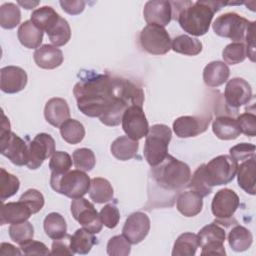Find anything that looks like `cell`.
Wrapping results in <instances>:
<instances>
[{"label": "cell", "instance_id": "6da1fadb", "mask_svg": "<svg viewBox=\"0 0 256 256\" xmlns=\"http://www.w3.org/2000/svg\"><path fill=\"white\" fill-rule=\"evenodd\" d=\"M78 109L88 117H98L106 126H117L125 109L131 105L143 106L144 91L131 80L98 74L85 73L74 88Z\"/></svg>", "mask_w": 256, "mask_h": 256}, {"label": "cell", "instance_id": "7a4b0ae2", "mask_svg": "<svg viewBox=\"0 0 256 256\" xmlns=\"http://www.w3.org/2000/svg\"><path fill=\"white\" fill-rule=\"evenodd\" d=\"M172 18L178 21L180 27L193 36H202L209 30L214 14L228 2L222 1H184L170 2Z\"/></svg>", "mask_w": 256, "mask_h": 256}, {"label": "cell", "instance_id": "3957f363", "mask_svg": "<svg viewBox=\"0 0 256 256\" xmlns=\"http://www.w3.org/2000/svg\"><path fill=\"white\" fill-rule=\"evenodd\" d=\"M150 180L152 181L153 192H165L169 200L173 204L175 194L187 187L190 178V167L175 157L168 154V156L158 165L150 170Z\"/></svg>", "mask_w": 256, "mask_h": 256}, {"label": "cell", "instance_id": "277c9868", "mask_svg": "<svg viewBox=\"0 0 256 256\" xmlns=\"http://www.w3.org/2000/svg\"><path fill=\"white\" fill-rule=\"evenodd\" d=\"M91 179L82 170H69L62 174L51 173L50 185L54 191L71 199L83 197L89 192Z\"/></svg>", "mask_w": 256, "mask_h": 256}, {"label": "cell", "instance_id": "5b68a950", "mask_svg": "<svg viewBox=\"0 0 256 256\" xmlns=\"http://www.w3.org/2000/svg\"><path fill=\"white\" fill-rule=\"evenodd\" d=\"M171 137L172 131L165 124H155L149 128L143 154L151 167L160 164L168 156V145Z\"/></svg>", "mask_w": 256, "mask_h": 256}, {"label": "cell", "instance_id": "8992f818", "mask_svg": "<svg viewBox=\"0 0 256 256\" xmlns=\"http://www.w3.org/2000/svg\"><path fill=\"white\" fill-rule=\"evenodd\" d=\"M2 117L0 133L1 154L17 166L27 165L29 161L28 144L14 132H11L9 119L4 113H2Z\"/></svg>", "mask_w": 256, "mask_h": 256}, {"label": "cell", "instance_id": "52a82bcc", "mask_svg": "<svg viewBox=\"0 0 256 256\" xmlns=\"http://www.w3.org/2000/svg\"><path fill=\"white\" fill-rule=\"evenodd\" d=\"M238 162L229 155H219L207 164H203V173L210 187L225 185L231 182L237 172Z\"/></svg>", "mask_w": 256, "mask_h": 256}, {"label": "cell", "instance_id": "ba28073f", "mask_svg": "<svg viewBox=\"0 0 256 256\" xmlns=\"http://www.w3.org/2000/svg\"><path fill=\"white\" fill-rule=\"evenodd\" d=\"M251 22L235 12H227L218 16L212 28L216 35L229 38L234 42H243Z\"/></svg>", "mask_w": 256, "mask_h": 256}, {"label": "cell", "instance_id": "9c48e42d", "mask_svg": "<svg viewBox=\"0 0 256 256\" xmlns=\"http://www.w3.org/2000/svg\"><path fill=\"white\" fill-rule=\"evenodd\" d=\"M139 42L143 50L149 54L164 55L171 49L172 40L164 27L148 24L141 30Z\"/></svg>", "mask_w": 256, "mask_h": 256}, {"label": "cell", "instance_id": "30bf717a", "mask_svg": "<svg viewBox=\"0 0 256 256\" xmlns=\"http://www.w3.org/2000/svg\"><path fill=\"white\" fill-rule=\"evenodd\" d=\"M239 204V197L232 189L223 188L217 191L211 203V211L216 218V223L228 225Z\"/></svg>", "mask_w": 256, "mask_h": 256}, {"label": "cell", "instance_id": "8fae6325", "mask_svg": "<svg viewBox=\"0 0 256 256\" xmlns=\"http://www.w3.org/2000/svg\"><path fill=\"white\" fill-rule=\"evenodd\" d=\"M71 213L73 218L86 230L93 234L101 231L103 223L94 205L87 199L81 197L73 199L71 203Z\"/></svg>", "mask_w": 256, "mask_h": 256}, {"label": "cell", "instance_id": "7c38bea8", "mask_svg": "<svg viewBox=\"0 0 256 256\" xmlns=\"http://www.w3.org/2000/svg\"><path fill=\"white\" fill-rule=\"evenodd\" d=\"M198 235L199 246L202 247L201 255H225L224 242L225 230L218 223H210L204 226Z\"/></svg>", "mask_w": 256, "mask_h": 256}, {"label": "cell", "instance_id": "4fadbf2b", "mask_svg": "<svg viewBox=\"0 0 256 256\" xmlns=\"http://www.w3.org/2000/svg\"><path fill=\"white\" fill-rule=\"evenodd\" d=\"M121 123L125 134L133 140L138 141L148 134L149 124L142 106L131 105L127 107L123 113Z\"/></svg>", "mask_w": 256, "mask_h": 256}, {"label": "cell", "instance_id": "5bb4252c", "mask_svg": "<svg viewBox=\"0 0 256 256\" xmlns=\"http://www.w3.org/2000/svg\"><path fill=\"white\" fill-rule=\"evenodd\" d=\"M55 152V141L50 134L39 133L28 144L29 161L26 165L29 169H38L47 158Z\"/></svg>", "mask_w": 256, "mask_h": 256}, {"label": "cell", "instance_id": "9a60e30c", "mask_svg": "<svg viewBox=\"0 0 256 256\" xmlns=\"http://www.w3.org/2000/svg\"><path fill=\"white\" fill-rule=\"evenodd\" d=\"M211 119L212 116L208 113L197 116H181L173 122V131L179 138L195 137L207 130Z\"/></svg>", "mask_w": 256, "mask_h": 256}, {"label": "cell", "instance_id": "2e32d148", "mask_svg": "<svg viewBox=\"0 0 256 256\" xmlns=\"http://www.w3.org/2000/svg\"><path fill=\"white\" fill-rule=\"evenodd\" d=\"M224 98L230 108L238 109L251 100L252 88L245 79L240 77L232 78L226 84Z\"/></svg>", "mask_w": 256, "mask_h": 256}, {"label": "cell", "instance_id": "e0dca14e", "mask_svg": "<svg viewBox=\"0 0 256 256\" xmlns=\"http://www.w3.org/2000/svg\"><path fill=\"white\" fill-rule=\"evenodd\" d=\"M149 230L150 219L148 215L138 211L128 216L122 229V235L131 244H138L148 235Z\"/></svg>", "mask_w": 256, "mask_h": 256}, {"label": "cell", "instance_id": "ac0fdd59", "mask_svg": "<svg viewBox=\"0 0 256 256\" xmlns=\"http://www.w3.org/2000/svg\"><path fill=\"white\" fill-rule=\"evenodd\" d=\"M27 80L25 70L18 66H6L0 70V88L5 93L14 94L22 91Z\"/></svg>", "mask_w": 256, "mask_h": 256}, {"label": "cell", "instance_id": "d6986e66", "mask_svg": "<svg viewBox=\"0 0 256 256\" xmlns=\"http://www.w3.org/2000/svg\"><path fill=\"white\" fill-rule=\"evenodd\" d=\"M143 16L148 24L165 27L172 20V6L169 1H147Z\"/></svg>", "mask_w": 256, "mask_h": 256}, {"label": "cell", "instance_id": "ffe728a7", "mask_svg": "<svg viewBox=\"0 0 256 256\" xmlns=\"http://www.w3.org/2000/svg\"><path fill=\"white\" fill-rule=\"evenodd\" d=\"M44 117L46 121L54 127H59L70 119V109L65 99L54 97L47 101L44 108Z\"/></svg>", "mask_w": 256, "mask_h": 256}, {"label": "cell", "instance_id": "44dd1931", "mask_svg": "<svg viewBox=\"0 0 256 256\" xmlns=\"http://www.w3.org/2000/svg\"><path fill=\"white\" fill-rule=\"evenodd\" d=\"M34 61L36 65L42 69H55L63 63L62 51L50 44L40 46L34 52Z\"/></svg>", "mask_w": 256, "mask_h": 256}, {"label": "cell", "instance_id": "7402d4cb", "mask_svg": "<svg viewBox=\"0 0 256 256\" xmlns=\"http://www.w3.org/2000/svg\"><path fill=\"white\" fill-rule=\"evenodd\" d=\"M32 212L20 200L18 202H8L2 204L0 214V224H17L26 221Z\"/></svg>", "mask_w": 256, "mask_h": 256}, {"label": "cell", "instance_id": "603a6c76", "mask_svg": "<svg viewBox=\"0 0 256 256\" xmlns=\"http://www.w3.org/2000/svg\"><path fill=\"white\" fill-rule=\"evenodd\" d=\"M176 207L185 217H194L202 211L203 197L192 190L182 191L177 197Z\"/></svg>", "mask_w": 256, "mask_h": 256}, {"label": "cell", "instance_id": "cb8c5ba5", "mask_svg": "<svg viewBox=\"0 0 256 256\" xmlns=\"http://www.w3.org/2000/svg\"><path fill=\"white\" fill-rule=\"evenodd\" d=\"M255 156L243 161L237 167V181L241 189L250 195H255L256 161Z\"/></svg>", "mask_w": 256, "mask_h": 256}, {"label": "cell", "instance_id": "d4e9b609", "mask_svg": "<svg viewBox=\"0 0 256 256\" xmlns=\"http://www.w3.org/2000/svg\"><path fill=\"white\" fill-rule=\"evenodd\" d=\"M230 75V69L222 61H212L208 63L203 70L204 83L212 88L224 84Z\"/></svg>", "mask_w": 256, "mask_h": 256}, {"label": "cell", "instance_id": "484cf974", "mask_svg": "<svg viewBox=\"0 0 256 256\" xmlns=\"http://www.w3.org/2000/svg\"><path fill=\"white\" fill-rule=\"evenodd\" d=\"M17 36L24 47L28 49H38L43 40V31L31 20H27L20 24Z\"/></svg>", "mask_w": 256, "mask_h": 256}, {"label": "cell", "instance_id": "4316f807", "mask_svg": "<svg viewBox=\"0 0 256 256\" xmlns=\"http://www.w3.org/2000/svg\"><path fill=\"white\" fill-rule=\"evenodd\" d=\"M212 130L221 140H233L241 134L236 119L230 116L216 117L212 123Z\"/></svg>", "mask_w": 256, "mask_h": 256}, {"label": "cell", "instance_id": "83f0119b", "mask_svg": "<svg viewBox=\"0 0 256 256\" xmlns=\"http://www.w3.org/2000/svg\"><path fill=\"white\" fill-rule=\"evenodd\" d=\"M138 148L139 143L137 140H133L127 135H124L116 138L112 142L110 151L116 159L120 161H127L136 156Z\"/></svg>", "mask_w": 256, "mask_h": 256}, {"label": "cell", "instance_id": "f1b7e54d", "mask_svg": "<svg viewBox=\"0 0 256 256\" xmlns=\"http://www.w3.org/2000/svg\"><path fill=\"white\" fill-rule=\"evenodd\" d=\"M199 247L198 235L185 232L178 236L174 242L172 255L173 256H193Z\"/></svg>", "mask_w": 256, "mask_h": 256}, {"label": "cell", "instance_id": "f546056e", "mask_svg": "<svg viewBox=\"0 0 256 256\" xmlns=\"http://www.w3.org/2000/svg\"><path fill=\"white\" fill-rule=\"evenodd\" d=\"M113 192V187L107 179L102 177L91 179L89 196L95 203L102 204L112 200Z\"/></svg>", "mask_w": 256, "mask_h": 256}, {"label": "cell", "instance_id": "4dcf8cb0", "mask_svg": "<svg viewBox=\"0 0 256 256\" xmlns=\"http://www.w3.org/2000/svg\"><path fill=\"white\" fill-rule=\"evenodd\" d=\"M97 243L96 237L93 233L89 232L84 228L77 229L75 233L71 236L70 246L74 254H88L91 248Z\"/></svg>", "mask_w": 256, "mask_h": 256}, {"label": "cell", "instance_id": "1f68e13d", "mask_svg": "<svg viewBox=\"0 0 256 256\" xmlns=\"http://www.w3.org/2000/svg\"><path fill=\"white\" fill-rule=\"evenodd\" d=\"M171 49L176 53L187 56H195L202 51V43L197 38L182 34L176 36L172 40Z\"/></svg>", "mask_w": 256, "mask_h": 256}, {"label": "cell", "instance_id": "d6a6232c", "mask_svg": "<svg viewBox=\"0 0 256 256\" xmlns=\"http://www.w3.org/2000/svg\"><path fill=\"white\" fill-rule=\"evenodd\" d=\"M228 242L234 251L243 252L249 249L252 245L253 236L247 228L241 225H236L229 232Z\"/></svg>", "mask_w": 256, "mask_h": 256}, {"label": "cell", "instance_id": "836d02e7", "mask_svg": "<svg viewBox=\"0 0 256 256\" xmlns=\"http://www.w3.org/2000/svg\"><path fill=\"white\" fill-rule=\"evenodd\" d=\"M43 227L46 235L53 240L62 238L67 234L66 221L64 217L57 212H51L45 217Z\"/></svg>", "mask_w": 256, "mask_h": 256}, {"label": "cell", "instance_id": "e575fe53", "mask_svg": "<svg viewBox=\"0 0 256 256\" xmlns=\"http://www.w3.org/2000/svg\"><path fill=\"white\" fill-rule=\"evenodd\" d=\"M50 42L56 46H64L71 38V29L67 20L59 17L58 20L46 31Z\"/></svg>", "mask_w": 256, "mask_h": 256}, {"label": "cell", "instance_id": "d590c367", "mask_svg": "<svg viewBox=\"0 0 256 256\" xmlns=\"http://www.w3.org/2000/svg\"><path fill=\"white\" fill-rule=\"evenodd\" d=\"M60 134L64 141L69 144L80 143L85 136V128L81 122L68 119L60 126Z\"/></svg>", "mask_w": 256, "mask_h": 256}, {"label": "cell", "instance_id": "8d00e7d4", "mask_svg": "<svg viewBox=\"0 0 256 256\" xmlns=\"http://www.w3.org/2000/svg\"><path fill=\"white\" fill-rule=\"evenodd\" d=\"M30 20L42 31H47L60 17V15L51 7L43 6L34 10Z\"/></svg>", "mask_w": 256, "mask_h": 256}, {"label": "cell", "instance_id": "74e56055", "mask_svg": "<svg viewBox=\"0 0 256 256\" xmlns=\"http://www.w3.org/2000/svg\"><path fill=\"white\" fill-rule=\"evenodd\" d=\"M21 20L20 8L11 2L0 6V25L4 29L15 28Z\"/></svg>", "mask_w": 256, "mask_h": 256}, {"label": "cell", "instance_id": "f35d334b", "mask_svg": "<svg viewBox=\"0 0 256 256\" xmlns=\"http://www.w3.org/2000/svg\"><path fill=\"white\" fill-rule=\"evenodd\" d=\"M20 187L19 179L7 172L4 168L0 169V199L4 202L7 198L12 197L17 193Z\"/></svg>", "mask_w": 256, "mask_h": 256}, {"label": "cell", "instance_id": "ab89813d", "mask_svg": "<svg viewBox=\"0 0 256 256\" xmlns=\"http://www.w3.org/2000/svg\"><path fill=\"white\" fill-rule=\"evenodd\" d=\"M222 57L227 64H238L247 57V48L244 42H232L222 51Z\"/></svg>", "mask_w": 256, "mask_h": 256}, {"label": "cell", "instance_id": "60d3db41", "mask_svg": "<svg viewBox=\"0 0 256 256\" xmlns=\"http://www.w3.org/2000/svg\"><path fill=\"white\" fill-rule=\"evenodd\" d=\"M9 236L12 241L19 245L26 243L27 241L33 239L34 227L29 221H24L17 224H12L9 227Z\"/></svg>", "mask_w": 256, "mask_h": 256}, {"label": "cell", "instance_id": "b9f144b4", "mask_svg": "<svg viewBox=\"0 0 256 256\" xmlns=\"http://www.w3.org/2000/svg\"><path fill=\"white\" fill-rule=\"evenodd\" d=\"M72 158H73L74 166L77 169L82 170L84 172L91 171L96 164V158H95L94 152L88 148L76 149L73 152Z\"/></svg>", "mask_w": 256, "mask_h": 256}, {"label": "cell", "instance_id": "7bdbcfd3", "mask_svg": "<svg viewBox=\"0 0 256 256\" xmlns=\"http://www.w3.org/2000/svg\"><path fill=\"white\" fill-rule=\"evenodd\" d=\"M72 167L71 156L64 151H55L51 156L49 168L53 174H62L68 172Z\"/></svg>", "mask_w": 256, "mask_h": 256}, {"label": "cell", "instance_id": "ee69618b", "mask_svg": "<svg viewBox=\"0 0 256 256\" xmlns=\"http://www.w3.org/2000/svg\"><path fill=\"white\" fill-rule=\"evenodd\" d=\"M192 191L200 194L202 197L208 196L212 192V187L208 185L205 180L203 173V164H201L194 172L193 176L190 178V181L187 185Z\"/></svg>", "mask_w": 256, "mask_h": 256}, {"label": "cell", "instance_id": "f6af8a7d", "mask_svg": "<svg viewBox=\"0 0 256 256\" xmlns=\"http://www.w3.org/2000/svg\"><path fill=\"white\" fill-rule=\"evenodd\" d=\"M131 252V243L123 236L116 235L107 243V254L110 256H127Z\"/></svg>", "mask_w": 256, "mask_h": 256}, {"label": "cell", "instance_id": "bcb514c9", "mask_svg": "<svg viewBox=\"0 0 256 256\" xmlns=\"http://www.w3.org/2000/svg\"><path fill=\"white\" fill-rule=\"evenodd\" d=\"M19 200L31 210L32 214L39 212L43 208L45 202L43 194L36 189H28L21 195Z\"/></svg>", "mask_w": 256, "mask_h": 256}, {"label": "cell", "instance_id": "7dc6e473", "mask_svg": "<svg viewBox=\"0 0 256 256\" xmlns=\"http://www.w3.org/2000/svg\"><path fill=\"white\" fill-rule=\"evenodd\" d=\"M99 215L102 223L109 229L115 228L120 220V212L118 208L113 204L105 205L101 209Z\"/></svg>", "mask_w": 256, "mask_h": 256}, {"label": "cell", "instance_id": "c3c4849f", "mask_svg": "<svg viewBox=\"0 0 256 256\" xmlns=\"http://www.w3.org/2000/svg\"><path fill=\"white\" fill-rule=\"evenodd\" d=\"M241 133L249 137L256 135V116L254 113L245 112L239 115L236 119Z\"/></svg>", "mask_w": 256, "mask_h": 256}, {"label": "cell", "instance_id": "681fc988", "mask_svg": "<svg viewBox=\"0 0 256 256\" xmlns=\"http://www.w3.org/2000/svg\"><path fill=\"white\" fill-rule=\"evenodd\" d=\"M230 156L237 162L245 161L255 156V145L251 143H239L229 150Z\"/></svg>", "mask_w": 256, "mask_h": 256}, {"label": "cell", "instance_id": "f907efd6", "mask_svg": "<svg viewBox=\"0 0 256 256\" xmlns=\"http://www.w3.org/2000/svg\"><path fill=\"white\" fill-rule=\"evenodd\" d=\"M71 235L66 234L64 237L55 239L52 243L50 255H73L74 252L70 246Z\"/></svg>", "mask_w": 256, "mask_h": 256}, {"label": "cell", "instance_id": "816d5d0a", "mask_svg": "<svg viewBox=\"0 0 256 256\" xmlns=\"http://www.w3.org/2000/svg\"><path fill=\"white\" fill-rule=\"evenodd\" d=\"M20 249L25 255H50V251L43 242L33 239L20 245Z\"/></svg>", "mask_w": 256, "mask_h": 256}, {"label": "cell", "instance_id": "f5cc1de1", "mask_svg": "<svg viewBox=\"0 0 256 256\" xmlns=\"http://www.w3.org/2000/svg\"><path fill=\"white\" fill-rule=\"evenodd\" d=\"M62 9L70 14V15H78L80 14L84 8H85V2L82 0H72V1H67V0H62L59 2Z\"/></svg>", "mask_w": 256, "mask_h": 256}, {"label": "cell", "instance_id": "db71d44e", "mask_svg": "<svg viewBox=\"0 0 256 256\" xmlns=\"http://www.w3.org/2000/svg\"><path fill=\"white\" fill-rule=\"evenodd\" d=\"M22 251L19 248L13 246L10 243H1L0 245V255L7 256V255H21Z\"/></svg>", "mask_w": 256, "mask_h": 256}, {"label": "cell", "instance_id": "11a10c76", "mask_svg": "<svg viewBox=\"0 0 256 256\" xmlns=\"http://www.w3.org/2000/svg\"><path fill=\"white\" fill-rule=\"evenodd\" d=\"M18 4L23 6L25 9H32L35 6H37L39 4V2L38 1H35V2H31V1H24V2H22V1H18Z\"/></svg>", "mask_w": 256, "mask_h": 256}]
</instances>
